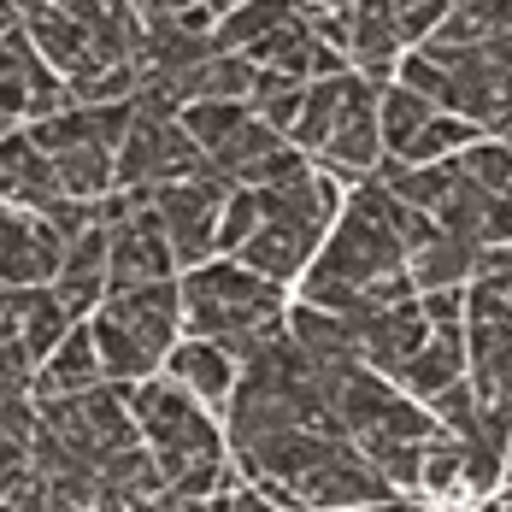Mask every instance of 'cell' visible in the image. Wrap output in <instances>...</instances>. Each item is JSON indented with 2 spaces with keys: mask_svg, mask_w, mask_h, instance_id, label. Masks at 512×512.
I'll list each match as a JSON object with an SVG mask.
<instances>
[{
  "mask_svg": "<svg viewBox=\"0 0 512 512\" xmlns=\"http://www.w3.org/2000/svg\"><path fill=\"white\" fill-rule=\"evenodd\" d=\"M436 118V106L424 95H412L407 83H383L377 89V130H383V154H401L412 136Z\"/></svg>",
  "mask_w": 512,
  "mask_h": 512,
  "instance_id": "cell-22",
  "label": "cell"
},
{
  "mask_svg": "<svg viewBox=\"0 0 512 512\" xmlns=\"http://www.w3.org/2000/svg\"><path fill=\"white\" fill-rule=\"evenodd\" d=\"M18 6H24V30H30L36 53L48 59L65 83H83V77L106 71L95 36H89L77 18H65V12H59V6H48V0H18Z\"/></svg>",
  "mask_w": 512,
  "mask_h": 512,
  "instance_id": "cell-13",
  "label": "cell"
},
{
  "mask_svg": "<svg viewBox=\"0 0 512 512\" xmlns=\"http://www.w3.org/2000/svg\"><path fill=\"white\" fill-rule=\"evenodd\" d=\"M477 259H483L477 242L436 230V236L407 259V277H412V289H418V295H430V289H465V283L477 277Z\"/></svg>",
  "mask_w": 512,
  "mask_h": 512,
  "instance_id": "cell-18",
  "label": "cell"
},
{
  "mask_svg": "<svg viewBox=\"0 0 512 512\" xmlns=\"http://www.w3.org/2000/svg\"><path fill=\"white\" fill-rule=\"evenodd\" d=\"M177 118H183V130L195 136V148L212 159L236 130H242V124H248V118H254V112H248V101H189Z\"/></svg>",
  "mask_w": 512,
  "mask_h": 512,
  "instance_id": "cell-25",
  "label": "cell"
},
{
  "mask_svg": "<svg viewBox=\"0 0 512 512\" xmlns=\"http://www.w3.org/2000/svg\"><path fill=\"white\" fill-rule=\"evenodd\" d=\"M454 165H460L465 183H477V189H489V195L512 189V148L501 142V136H477Z\"/></svg>",
  "mask_w": 512,
  "mask_h": 512,
  "instance_id": "cell-27",
  "label": "cell"
},
{
  "mask_svg": "<svg viewBox=\"0 0 512 512\" xmlns=\"http://www.w3.org/2000/svg\"><path fill=\"white\" fill-rule=\"evenodd\" d=\"M159 377H171L189 401H201L212 418H224L230 412V395H236V383H242V365L230 348H218V342H195V336H183L171 354H165V371Z\"/></svg>",
  "mask_w": 512,
  "mask_h": 512,
  "instance_id": "cell-11",
  "label": "cell"
},
{
  "mask_svg": "<svg viewBox=\"0 0 512 512\" xmlns=\"http://www.w3.org/2000/svg\"><path fill=\"white\" fill-rule=\"evenodd\" d=\"M230 195H236V183H224L218 171H201L189 183H165V189L148 195V206L159 212V224L171 236L177 271L218 259V218H224V201Z\"/></svg>",
  "mask_w": 512,
  "mask_h": 512,
  "instance_id": "cell-5",
  "label": "cell"
},
{
  "mask_svg": "<svg viewBox=\"0 0 512 512\" xmlns=\"http://www.w3.org/2000/svg\"><path fill=\"white\" fill-rule=\"evenodd\" d=\"M377 512H412L407 501H389V507H377Z\"/></svg>",
  "mask_w": 512,
  "mask_h": 512,
  "instance_id": "cell-37",
  "label": "cell"
},
{
  "mask_svg": "<svg viewBox=\"0 0 512 512\" xmlns=\"http://www.w3.org/2000/svg\"><path fill=\"white\" fill-rule=\"evenodd\" d=\"M507 483H512V436H507Z\"/></svg>",
  "mask_w": 512,
  "mask_h": 512,
  "instance_id": "cell-38",
  "label": "cell"
},
{
  "mask_svg": "<svg viewBox=\"0 0 512 512\" xmlns=\"http://www.w3.org/2000/svg\"><path fill=\"white\" fill-rule=\"evenodd\" d=\"M295 12H301V0H248V6H236L212 24V42H218V53H248L277 24H289Z\"/></svg>",
  "mask_w": 512,
  "mask_h": 512,
  "instance_id": "cell-19",
  "label": "cell"
},
{
  "mask_svg": "<svg viewBox=\"0 0 512 512\" xmlns=\"http://www.w3.org/2000/svg\"><path fill=\"white\" fill-rule=\"evenodd\" d=\"M106 248H112V230L89 224L77 242H65V259H59V271H53V283H48L53 295H59V307L71 312L77 324L95 318L106 307V295H112V259H106Z\"/></svg>",
  "mask_w": 512,
  "mask_h": 512,
  "instance_id": "cell-9",
  "label": "cell"
},
{
  "mask_svg": "<svg viewBox=\"0 0 512 512\" xmlns=\"http://www.w3.org/2000/svg\"><path fill=\"white\" fill-rule=\"evenodd\" d=\"M389 383H395L407 401H418V407H430L442 389L465 383V330H430V342H424Z\"/></svg>",
  "mask_w": 512,
  "mask_h": 512,
  "instance_id": "cell-15",
  "label": "cell"
},
{
  "mask_svg": "<svg viewBox=\"0 0 512 512\" xmlns=\"http://www.w3.org/2000/svg\"><path fill=\"white\" fill-rule=\"evenodd\" d=\"M24 477H30V448L12 442V436H0V501H6Z\"/></svg>",
  "mask_w": 512,
  "mask_h": 512,
  "instance_id": "cell-33",
  "label": "cell"
},
{
  "mask_svg": "<svg viewBox=\"0 0 512 512\" xmlns=\"http://www.w3.org/2000/svg\"><path fill=\"white\" fill-rule=\"evenodd\" d=\"M124 401L136 412V436L142 448L154 454L159 477H165V495H195L206 501L212 489L230 483V442H224V418H212L201 401H189L171 377H148V383H130Z\"/></svg>",
  "mask_w": 512,
  "mask_h": 512,
  "instance_id": "cell-1",
  "label": "cell"
},
{
  "mask_svg": "<svg viewBox=\"0 0 512 512\" xmlns=\"http://www.w3.org/2000/svg\"><path fill=\"white\" fill-rule=\"evenodd\" d=\"M483 248H512V189L489 201V224H483Z\"/></svg>",
  "mask_w": 512,
  "mask_h": 512,
  "instance_id": "cell-34",
  "label": "cell"
},
{
  "mask_svg": "<svg viewBox=\"0 0 512 512\" xmlns=\"http://www.w3.org/2000/svg\"><path fill=\"white\" fill-rule=\"evenodd\" d=\"M301 512H307V507H301Z\"/></svg>",
  "mask_w": 512,
  "mask_h": 512,
  "instance_id": "cell-43",
  "label": "cell"
},
{
  "mask_svg": "<svg viewBox=\"0 0 512 512\" xmlns=\"http://www.w3.org/2000/svg\"><path fill=\"white\" fill-rule=\"evenodd\" d=\"M401 53H407L401 6L395 0H354L348 6V65L371 83H395Z\"/></svg>",
  "mask_w": 512,
  "mask_h": 512,
  "instance_id": "cell-12",
  "label": "cell"
},
{
  "mask_svg": "<svg viewBox=\"0 0 512 512\" xmlns=\"http://www.w3.org/2000/svg\"><path fill=\"white\" fill-rule=\"evenodd\" d=\"M501 142H507V148H512V124H507V130H501Z\"/></svg>",
  "mask_w": 512,
  "mask_h": 512,
  "instance_id": "cell-40",
  "label": "cell"
},
{
  "mask_svg": "<svg viewBox=\"0 0 512 512\" xmlns=\"http://www.w3.org/2000/svg\"><path fill=\"white\" fill-rule=\"evenodd\" d=\"M259 224H265V195H259V189H236V195L224 201V218H218V254L230 259Z\"/></svg>",
  "mask_w": 512,
  "mask_h": 512,
  "instance_id": "cell-28",
  "label": "cell"
},
{
  "mask_svg": "<svg viewBox=\"0 0 512 512\" xmlns=\"http://www.w3.org/2000/svg\"><path fill=\"white\" fill-rule=\"evenodd\" d=\"M418 312L430 318V330H465V289H430L418 295Z\"/></svg>",
  "mask_w": 512,
  "mask_h": 512,
  "instance_id": "cell-31",
  "label": "cell"
},
{
  "mask_svg": "<svg viewBox=\"0 0 512 512\" xmlns=\"http://www.w3.org/2000/svg\"><path fill=\"white\" fill-rule=\"evenodd\" d=\"M53 512H95V507H71V501H53Z\"/></svg>",
  "mask_w": 512,
  "mask_h": 512,
  "instance_id": "cell-36",
  "label": "cell"
},
{
  "mask_svg": "<svg viewBox=\"0 0 512 512\" xmlns=\"http://www.w3.org/2000/svg\"><path fill=\"white\" fill-rule=\"evenodd\" d=\"M301 6H307V12H348L354 0H301Z\"/></svg>",
  "mask_w": 512,
  "mask_h": 512,
  "instance_id": "cell-35",
  "label": "cell"
},
{
  "mask_svg": "<svg viewBox=\"0 0 512 512\" xmlns=\"http://www.w3.org/2000/svg\"><path fill=\"white\" fill-rule=\"evenodd\" d=\"M259 512H283V507H271V501H265V507H259Z\"/></svg>",
  "mask_w": 512,
  "mask_h": 512,
  "instance_id": "cell-41",
  "label": "cell"
},
{
  "mask_svg": "<svg viewBox=\"0 0 512 512\" xmlns=\"http://www.w3.org/2000/svg\"><path fill=\"white\" fill-rule=\"evenodd\" d=\"M6 136H12V124H6V118H0V142H6Z\"/></svg>",
  "mask_w": 512,
  "mask_h": 512,
  "instance_id": "cell-39",
  "label": "cell"
},
{
  "mask_svg": "<svg viewBox=\"0 0 512 512\" xmlns=\"http://www.w3.org/2000/svg\"><path fill=\"white\" fill-rule=\"evenodd\" d=\"M348 336H354V359L395 377L424 342H430V318L418 312V301H401V307H383V312H359V318H342Z\"/></svg>",
  "mask_w": 512,
  "mask_h": 512,
  "instance_id": "cell-8",
  "label": "cell"
},
{
  "mask_svg": "<svg viewBox=\"0 0 512 512\" xmlns=\"http://www.w3.org/2000/svg\"><path fill=\"white\" fill-rule=\"evenodd\" d=\"M95 383H106V371H101V354H95V330H89V318H83V324H71V336L42 359V371H36V401H65V395L95 389Z\"/></svg>",
  "mask_w": 512,
  "mask_h": 512,
  "instance_id": "cell-16",
  "label": "cell"
},
{
  "mask_svg": "<svg viewBox=\"0 0 512 512\" xmlns=\"http://www.w3.org/2000/svg\"><path fill=\"white\" fill-rule=\"evenodd\" d=\"M301 106H307V83H301V77H289V71H259L254 95H248V112H254L259 124H271L277 136H289L295 118H301Z\"/></svg>",
  "mask_w": 512,
  "mask_h": 512,
  "instance_id": "cell-24",
  "label": "cell"
},
{
  "mask_svg": "<svg viewBox=\"0 0 512 512\" xmlns=\"http://www.w3.org/2000/svg\"><path fill=\"white\" fill-rule=\"evenodd\" d=\"M259 83V65L248 53H212L195 71V101H248Z\"/></svg>",
  "mask_w": 512,
  "mask_h": 512,
  "instance_id": "cell-26",
  "label": "cell"
},
{
  "mask_svg": "<svg viewBox=\"0 0 512 512\" xmlns=\"http://www.w3.org/2000/svg\"><path fill=\"white\" fill-rule=\"evenodd\" d=\"M0 512H53V489L36 477V465H30V477H24V483L0 501Z\"/></svg>",
  "mask_w": 512,
  "mask_h": 512,
  "instance_id": "cell-32",
  "label": "cell"
},
{
  "mask_svg": "<svg viewBox=\"0 0 512 512\" xmlns=\"http://www.w3.org/2000/svg\"><path fill=\"white\" fill-rule=\"evenodd\" d=\"M36 407H42V424H48L65 448H77L89 465H106L112 454H124V448L142 442V436H136V412H130V401H124L118 383H95V389H83V395L36 401Z\"/></svg>",
  "mask_w": 512,
  "mask_h": 512,
  "instance_id": "cell-4",
  "label": "cell"
},
{
  "mask_svg": "<svg viewBox=\"0 0 512 512\" xmlns=\"http://www.w3.org/2000/svg\"><path fill=\"white\" fill-rule=\"evenodd\" d=\"M59 201H65V189H59L53 159L36 148L30 130H12L0 142V206H12V212H53Z\"/></svg>",
  "mask_w": 512,
  "mask_h": 512,
  "instance_id": "cell-14",
  "label": "cell"
},
{
  "mask_svg": "<svg viewBox=\"0 0 512 512\" xmlns=\"http://www.w3.org/2000/svg\"><path fill=\"white\" fill-rule=\"evenodd\" d=\"M477 136H483L477 124H465V118H454V112H436L395 159H407V165H448V159H460Z\"/></svg>",
  "mask_w": 512,
  "mask_h": 512,
  "instance_id": "cell-23",
  "label": "cell"
},
{
  "mask_svg": "<svg viewBox=\"0 0 512 512\" xmlns=\"http://www.w3.org/2000/svg\"><path fill=\"white\" fill-rule=\"evenodd\" d=\"M201 171H212V165L195 148V136L183 130V118H148V112H136V124H130V136L118 148V189L124 195L148 201L154 189L189 183Z\"/></svg>",
  "mask_w": 512,
  "mask_h": 512,
  "instance_id": "cell-3",
  "label": "cell"
},
{
  "mask_svg": "<svg viewBox=\"0 0 512 512\" xmlns=\"http://www.w3.org/2000/svg\"><path fill=\"white\" fill-rule=\"evenodd\" d=\"M106 318L118 330H130L165 371V354L183 342V295H177V277L171 283H148V289H124V295H106Z\"/></svg>",
  "mask_w": 512,
  "mask_h": 512,
  "instance_id": "cell-10",
  "label": "cell"
},
{
  "mask_svg": "<svg viewBox=\"0 0 512 512\" xmlns=\"http://www.w3.org/2000/svg\"><path fill=\"white\" fill-rule=\"evenodd\" d=\"M430 418H436V424H442L448 436L471 442V436H477V418H483V401H477L471 377H465V383H454V389H442V395L430 401Z\"/></svg>",
  "mask_w": 512,
  "mask_h": 512,
  "instance_id": "cell-29",
  "label": "cell"
},
{
  "mask_svg": "<svg viewBox=\"0 0 512 512\" xmlns=\"http://www.w3.org/2000/svg\"><path fill=\"white\" fill-rule=\"evenodd\" d=\"M112 295L124 289H148V283H171L177 277V254H171V236L159 224V212L148 201L136 206L124 224H112Z\"/></svg>",
  "mask_w": 512,
  "mask_h": 512,
  "instance_id": "cell-7",
  "label": "cell"
},
{
  "mask_svg": "<svg viewBox=\"0 0 512 512\" xmlns=\"http://www.w3.org/2000/svg\"><path fill=\"white\" fill-rule=\"evenodd\" d=\"M348 83H354V71L324 77V83H307V106H301V118H295V130H289V148L318 154V148L330 142V130H336V118H342V101H348Z\"/></svg>",
  "mask_w": 512,
  "mask_h": 512,
  "instance_id": "cell-20",
  "label": "cell"
},
{
  "mask_svg": "<svg viewBox=\"0 0 512 512\" xmlns=\"http://www.w3.org/2000/svg\"><path fill=\"white\" fill-rule=\"evenodd\" d=\"M177 295H183V336L230 348L236 365H248L265 342H277L289 330L283 283H265L224 254L206 259V265H189L177 277Z\"/></svg>",
  "mask_w": 512,
  "mask_h": 512,
  "instance_id": "cell-2",
  "label": "cell"
},
{
  "mask_svg": "<svg viewBox=\"0 0 512 512\" xmlns=\"http://www.w3.org/2000/svg\"><path fill=\"white\" fill-rule=\"evenodd\" d=\"M359 512H377V507H359Z\"/></svg>",
  "mask_w": 512,
  "mask_h": 512,
  "instance_id": "cell-42",
  "label": "cell"
},
{
  "mask_svg": "<svg viewBox=\"0 0 512 512\" xmlns=\"http://www.w3.org/2000/svg\"><path fill=\"white\" fill-rule=\"evenodd\" d=\"M159 495H165V477H159L154 454L136 442V448H124V454H112L101 465L95 512H130V507H142V501H159Z\"/></svg>",
  "mask_w": 512,
  "mask_h": 512,
  "instance_id": "cell-17",
  "label": "cell"
},
{
  "mask_svg": "<svg viewBox=\"0 0 512 512\" xmlns=\"http://www.w3.org/2000/svg\"><path fill=\"white\" fill-rule=\"evenodd\" d=\"M277 148H289V136H277L271 124L248 118V124H242V130H236V136H230L218 154L206 159V165H212L224 183H236V189H242V183H248V177H254V171H259V165H265L271 154H277Z\"/></svg>",
  "mask_w": 512,
  "mask_h": 512,
  "instance_id": "cell-21",
  "label": "cell"
},
{
  "mask_svg": "<svg viewBox=\"0 0 512 512\" xmlns=\"http://www.w3.org/2000/svg\"><path fill=\"white\" fill-rule=\"evenodd\" d=\"M307 177H312V154H301V148H277L242 189H271V195H283V189H295V183H307Z\"/></svg>",
  "mask_w": 512,
  "mask_h": 512,
  "instance_id": "cell-30",
  "label": "cell"
},
{
  "mask_svg": "<svg viewBox=\"0 0 512 512\" xmlns=\"http://www.w3.org/2000/svg\"><path fill=\"white\" fill-rule=\"evenodd\" d=\"M65 259V242L42 212H12L0 206V295L12 289H48Z\"/></svg>",
  "mask_w": 512,
  "mask_h": 512,
  "instance_id": "cell-6",
  "label": "cell"
}]
</instances>
